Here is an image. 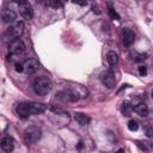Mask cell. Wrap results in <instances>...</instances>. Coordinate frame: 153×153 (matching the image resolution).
I'll list each match as a JSON object with an SVG mask.
<instances>
[{
    "instance_id": "obj_1",
    "label": "cell",
    "mask_w": 153,
    "mask_h": 153,
    "mask_svg": "<svg viewBox=\"0 0 153 153\" xmlns=\"http://www.w3.org/2000/svg\"><path fill=\"white\" fill-rule=\"evenodd\" d=\"M51 88V81L47 76H38L33 81V90L39 96H45Z\"/></svg>"
},
{
    "instance_id": "obj_2",
    "label": "cell",
    "mask_w": 153,
    "mask_h": 153,
    "mask_svg": "<svg viewBox=\"0 0 153 153\" xmlns=\"http://www.w3.org/2000/svg\"><path fill=\"white\" fill-rule=\"evenodd\" d=\"M41 136H42V130L36 126L29 127L24 131V140H25L26 145H32V143L37 142L41 139Z\"/></svg>"
},
{
    "instance_id": "obj_3",
    "label": "cell",
    "mask_w": 153,
    "mask_h": 153,
    "mask_svg": "<svg viewBox=\"0 0 153 153\" xmlns=\"http://www.w3.org/2000/svg\"><path fill=\"white\" fill-rule=\"evenodd\" d=\"M56 98L63 103H75L79 100V94L72 90H63L56 93Z\"/></svg>"
},
{
    "instance_id": "obj_4",
    "label": "cell",
    "mask_w": 153,
    "mask_h": 153,
    "mask_svg": "<svg viewBox=\"0 0 153 153\" xmlns=\"http://www.w3.org/2000/svg\"><path fill=\"white\" fill-rule=\"evenodd\" d=\"M18 8H19L20 16H22L24 19L29 20V19L32 18V16H33V10H32V6H31L30 2H27V1H25V0H22V1H19V4H18Z\"/></svg>"
},
{
    "instance_id": "obj_5",
    "label": "cell",
    "mask_w": 153,
    "mask_h": 153,
    "mask_svg": "<svg viewBox=\"0 0 153 153\" xmlns=\"http://www.w3.org/2000/svg\"><path fill=\"white\" fill-rule=\"evenodd\" d=\"M8 50L11 54L13 55H18V54H22L24 50H25V44L24 42L20 39V38H16V39H12L8 44Z\"/></svg>"
},
{
    "instance_id": "obj_6",
    "label": "cell",
    "mask_w": 153,
    "mask_h": 153,
    "mask_svg": "<svg viewBox=\"0 0 153 153\" xmlns=\"http://www.w3.org/2000/svg\"><path fill=\"white\" fill-rule=\"evenodd\" d=\"M100 80H102L103 85H105L108 88H112V87H115L116 78H115V74H114L111 71H106V72H104V73L100 75Z\"/></svg>"
},
{
    "instance_id": "obj_7",
    "label": "cell",
    "mask_w": 153,
    "mask_h": 153,
    "mask_svg": "<svg viewBox=\"0 0 153 153\" xmlns=\"http://www.w3.org/2000/svg\"><path fill=\"white\" fill-rule=\"evenodd\" d=\"M23 32H24V23L23 22H16L12 26L8 27V33L14 39L20 37L23 35Z\"/></svg>"
},
{
    "instance_id": "obj_8",
    "label": "cell",
    "mask_w": 153,
    "mask_h": 153,
    "mask_svg": "<svg viewBox=\"0 0 153 153\" xmlns=\"http://www.w3.org/2000/svg\"><path fill=\"white\" fill-rule=\"evenodd\" d=\"M38 61L35 59V57H30L27 60L24 61L23 63V67H24V72L27 73V74H31V73H35L37 69H38Z\"/></svg>"
},
{
    "instance_id": "obj_9",
    "label": "cell",
    "mask_w": 153,
    "mask_h": 153,
    "mask_svg": "<svg viewBox=\"0 0 153 153\" xmlns=\"http://www.w3.org/2000/svg\"><path fill=\"white\" fill-rule=\"evenodd\" d=\"M17 115L22 118H26L31 115V110H30V103H19L16 108Z\"/></svg>"
},
{
    "instance_id": "obj_10",
    "label": "cell",
    "mask_w": 153,
    "mask_h": 153,
    "mask_svg": "<svg viewBox=\"0 0 153 153\" xmlns=\"http://www.w3.org/2000/svg\"><path fill=\"white\" fill-rule=\"evenodd\" d=\"M122 42L124 45L129 47L135 42V33L130 29H124L122 31Z\"/></svg>"
},
{
    "instance_id": "obj_11",
    "label": "cell",
    "mask_w": 153,
    "mask_h": 153,
    "mask_svg": "<svg viewBox=\"0 0 153 153\" xmlns=\"http://www.w3.org/2000/svg\"><path fill=\"white\" fill-rule=\"evenodd\" d=\"M1 148L5 152H12L14 148V141L11 136H4L1 140Z\"/></svg>"
},
{
    "instance_id": "obj_12",
    "label": "cell",
    "mask_w": 153,
    "mask_h": 153,
    "mask_svg": "<svg viewBox=\"0 0 153 153\" xmlns=\"http://www.w3.org/2000/svg\"><path fill=\"white\" fill-rule=\"evenodd\" d=\"M136 145L143 152H152L153 151V142L149 140H137Z\"/></svg>"
},
{
    "instance_id": "obj_13",
    "label": "cell",
    "mask_w": 153,
    "mask_h": 153,
    "mask_svg": "<svg viewBox=\"0 0 153 153\" xmlns=\"http://www.w3.org/2000/svg\"><path fill=\"white\" fill-rule=\"evenodd\" d=\"M1 17H2L4 23H6V24H11V23H13V22L16 20V18H17L16 13H14L12 10H5V11L2 12Z\"/></svg>"
},
{
    "instance_id": "obj_14",
    "label": "cell",
    "mask_w": 153,
    "mask_h": 153,
    "mask_svg": "<svg viewBox=\"0 0 153 153\" xmlns=\"http://www.w3.org/2000/svg\"><path fill=\"white\" fill-rule=\"evenodd\" d=\"M134 111L141 116V117H147L148 116V106L145 103H139L134 106Z\"/></svg>"
},
{
    "instance_id": "obj_15",
    "label": "cell",
    "mask_w": 153,
    "mask_h": 153,
    "mask_svg": "<svg viewBox=\"0 0 153 153\" xmlns=\"http://www.w3.org/2000/svg\"><path fill=\"white\" fill-rule=\"evenodd\" d=\"M47 109V106L42 103H30V110H31V115L32 114H42Z\"/></svg>"
},
{
    "instance_id": "obj_16",
    "label": "cell",
    "mask_w": 153,
    "mask_h": 153,
    "mask_svg": "<svg viewBox=\"0 0 153 153\" xmlns=\"http://www.w3.org/2000/svg\"><path fill=\"white\" fill-rule=\"evenodd\" d=\"M74 118L80 126H86V124L90 123V117L86 114H82V112H75Z\"/></svg>"
},
{
    "instance_id": "obj_17",
    "label": "cell",
    "mask_w": 153,
    "mask_h": 153,
    "mask_svg": "<svg viewBox=\"0 0 153 153\" xmlns=\"http://www.w3.org/2000/svg\"><path fill=\"white\" fill-rule=\"evenodd\" d=\"M121 111H122L123 116H130V115H131V112L134 111V106L131 105V103H130V102L126 100V102H123V103H122Z\"/></svg>"
},
{
    "instance_id": "obj_18",
    "label": "cell",
    "mask_w": 153,
    "mask_h": 153,
    "mask_svg": "<svg viewBox=\"0 0 153 153\" xmlns=\"http://www.w3.org/2000/svg\"><path fill=\"white\" fill-rule=\"evenodd\" d=\"M106 60H108V62H109L110 66H115V65H117V62H118V55H117L115 51L110 50V51H108V54H106Z\"/></svg>"
},
{
    "instance_id": "obj_19",
    "label": "cell",
    "mask_w": 153,
    "mask_h": 153,
    "mask_svg": "<svg viewBox=\"0 0 153 153\" xmlns=\"http://www.w3.org/2000/svg\"><path fill=\"white\" fill-rule=\"evenodd\" d=\"M146 59H147V54H145V53H137V51H134L133 53V60L136 61V62L143 61Z\"/></svg>"
},
{
    "instance_id": "obj_20",
    "label": "cell",
    "mask_w": 153,
    "mask_h": 153,
    "mask_svg": "<svg viewBox=\"0 0 153 153\" xmlns=\"http://www.w3.org/2000/svg\"><path fill=\"white\" fill-rule=\"evenodd\" d=\"M128 129L131 130V131L137 130V129H139V123H137L135 120H130V121L128 122Z\"/></svg>"
},
{
    "instance_id": "obj_21",
    "label": "cell",
    "mask_w": 153,
    "mask_h": 153,
    "mask_svg": "<svg viewBox=\"0 0 153 153\" xmlns=\"http://www.w3.org/2000/svg\"><path fill=\"white\" fill-rule=\"evenodd\" d=\"M109 14L112 19H116V20H120V16L117 14V12L114 10V8H109Z\"/></svg>"
},
{
    "instance_id": "obj_22",
    "label": "cell",
    "mask_w": 153,
    "mask_h": 153,
    "mask_svg": "<svg viewBox=\"0 0 153 153\" xmlns=\"http://www.w3.org/2000/svg\"><path fill=\"white\" fill-rule=\"evenodd\" d=\"M47 5H49V6H51V7L57 8V7H61V6H62V2H60V1H48V2H47Z\"/></svg>"
},
{
    "instance_id": "obj_23",
    "label": "cell",
    "mask_w": 153,
    "mask_h": 153,
    "mask_svg": "<svg viewBox=\"0 0 153 153\" xmlns=\"http://www.w3.org/2000/svg\"><path fill=\"white\" fill-rule=\"evenodd\" d=\"M139 74H140L141 76H145V75L147 74V67H146V66H140V67H139Z\"/></svg>"
},
{
    "instance_id": "obj_24",
    "label": "cell",
    "mask_w": 153,
    "mask_h": 153,
    "mask_svg": "<svg viewBox=\"0 0 153 153\" xmlns=\"http://www.w3.org/2000/svg\"><path fill=\"white\" fill-rule=\"evenodd\" d=\"M146 135H147V137H149V139H152V140H153V128H149V129H147V131H146Z\"/></svg>"
},
{
    "instance_id": "obj_25",
    "label": "cell",
    "mask_w": 153,
    "mask_h": 153,
    "mask_svg": "<svg viewBox=\"0 0 153 153\" xmlns=\"http://www.w3.org/2000/svg\"><path fill=\"white\" fill-rule=\"evenodd\" d=\"M16 71H17V72H23V71H24L23 63H16Z\"/></svg>"
},
{
    "instance_id": "obj_26",
    "label": "cell",
    "mask_w": 153,
    "mask_h": 153,
    "mask_svg": "<svg viewBox=\"0 0 153 153\" xmlns=\"http://www.w3.org/2000/svg\"><path fill=\"white\" fill-rule=\"evenodd\" d=\"M76 148H78V149H81V148H82V142H81V141L79 142V145H78V147H76Z\"/></svg>"
},
{
    "instance_id": "obj_27",
    "label": "cell",
    "mask_w": 153,
    "mask_h": 153,
    "mask_svg": "<svg viewBox=\"0 0 153 153\" xmlns=\"http://www.w3.org/2000/svg\"><path fill=\"white\" fill-rule=\"evenodd\" d=\"M115 153H124V149H122V148H121V149H118V151H116Z\"/></svg>"
},
{
    "instance_id": "obj_28",
    "label": "cell",
    "mask_w": 153,
    "mask_h": 153,
    "mask_svg": "<svg viewBox=\"0 0 153 153\" xmlns=\"http://www.w3.org/2000/svg\"><path fill=\"white\" fill-rule=\"evenodd\" d=\"M74 4H78V5H81V6H85L86 2H74Z\"/></svg>"
},
{
    "instance_id": "obj_29",
    "label": "cell",
    "mask_w": 153,
    "mask_h": 153,
    "mask_svg": "<svg viewBox=\"0 0 153 153\" xmlns=\"http://www.w3.org/2000/svg\"><path fill=\"white\" fill-rule=\"evenodd\" d=\"M152 97H153V92H152Z\"/></svg>"
}]
</instances>
